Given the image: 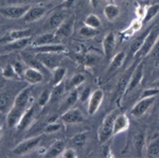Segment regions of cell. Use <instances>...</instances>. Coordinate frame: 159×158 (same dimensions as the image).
Returning <instances> with one entry per match:
<instances>
[{
	"mask_svg": "<svg viewBox=\"0 0 159 158\" xmlns=\"http://www.w3.org/2000/svg\"><path fill=\"white\" fill-rule=\"evenodd\" d=\"M119 114L118 109H114L111 113H109L105 117V119L102 122V125L99 127L98 129V139L100 143H105L111 138L112 135V129H114V122L116 117Z\"/></svg>",
	"mask_w": 159,
	"mask_h": 158,
	"instance_id": "cell-1",
	"label": "cell"
},
{
	"mask_svg": "<svg viewBox=\"0 0 159 158\" xmlns=\"http://www.w3.org/2000/svg\"><path fill=\"white\" fill-rule=\"evenodd\" d=\"M158 37H159V28L156 27V25H153V27L151 28L150 32L148 33L147 37L144 38V42H143V44L141 46L139 51H138L137 54L135 55V57L143 58L145 56H148V54H150V52L152 51L155 43L157 42Z\"/></svg>",
	"mask_w": 159,
	"mask_h": 158,
	"instance_id": "cell-2",
	"label": "cell"
},
{
	"mask_svg": "<svg viewBox=\"0 0 159 158\" xmlns=\"http://www.w3.org/2000/svg\"><path fill=\"white\" fill-rule=\"evenodd\" d=\"M61 54L63 53H37L36 58L46 69L52 71L60 66V63L63 60Z\"/></svg>",
	"mask_w": 159,
	"mask_h": 158,
	"instance_id": "cell-3",
	"label": "cell"
},
{
	"mask_svg": "<svg viewBox=\"0 0 159 158\" xmlns=\"http://www.w3.org/2000/svg\"><path fill=\"white\" fill-rule=\"evenodd\" d=\"M30 6H10L3 7L0 9V14L9 19H19L25 16V14L29 10Z\"/></svg>",
	"mask_w": 159,
	"mask_h": 158,
	"instance_id": "cell-4",
	"label": "cell"
},
{
	"mask_svg": "<svg viewBox=\"0 0 159 158\" xmlns=\"http://www.w3.org/2000/svg\"><path fill=\"white\" fill-rule=\"evenodd\" d=\"M143 74H144V65L142 63H139L137 67L134 69V71H133L132 75H130L127 87L125 89L124 96L129 95V93H132L133 90H135L140 85L141 81L143 79Z\"/></svg>",
	"mask_w": 159,
	"mask_h": 158,
	"instance_id": "cell-5",
	"label": "cell"
},
{
	"mask_svg": "<svg viewBox=\"0 0 159 158\" xmlns=\"http://www.w3.org/2000/svg\"><path fill=\"white\" fill-rule=\"evenodd\" d=\"M156 97H151V98H141L139 101L134 105V107L130 111V115L135 118H141L147 111L150 109L155 103Z\"/></svg>",
	"mask_w": 159,
	"mask_h": 158,
	"instance_id": "cell-6",
	"label": "cell"
},
{
	"mask_svg": "<svg viewBox=\"0 0 159 158\" xmlns=\"http://www.w3.org/2000/svg\"><path fill=\"white\" fill-rule=\"evenodd\" d=\"M40 140H42V137L40 136H36V137H33V138L25 139L24 141L20 142V143L17 144V146L13 149V153H14L15 155L27 154V153L31 152L32 150H34L35 147L39 144Z\"/></svg>",
	"mask_w": 159,
	"mask_h": 158,
	"instance_id": "cell-7",
	"label": "cell"
},
{
	"mask_svg": "<svg viewBox=\"0 0 159 158\" xmlns=\"http://www.w3.org/2000/svg\"><path fill=\"white\" fill-rule=\"evenodd\" d=\"M103 100H104V91L102 89H96V90L92 91L88 99V106H87V111H88V114L90 116H93L99 111Z\"/></svg>",
	"mask_w": 159,
	"mask_h": 158,
	"instance_id": "cell-8",
	"label": "cell"
},
{
	"mask_svg": "<svg viewBox=\"0 0 159 158\" xmlns=\"http://www.w3.org/2000/svg\"><path fill=\"white\" fill-rule=\"evenodd\" d=\"M61 120L65 124H79L84 121V115L79 108H69L61 115Z\"/></svg>",
	"mask_w": 159,
	"mask_h": 158,
	"instance_id": "cell-9",
	"label": "cell"
},
{
	"mask_svg": "<svg viewBox=\"0 0 159 158\" xmlns=\"http://www.w3.org/2000/svg\"><path fill=\"white\" fill-rule=\"evenodd\" d=\"M32 36V30L31 29H21V30H13L6 36L0 38V44L7 45L11 42L17 39H22V38H27Z\"/></svg>",
	"mask_w": 159,
	"mask_h": 158,
	"instance_id": "cell-10",
	"label": "cell"
},
{
	"mask_svg": "<svg viewBox=\"0 0 159 158\" xmlns=\"http://www.w3.org/2000/svg\"><path fill=\"white\" fill-rule=\"evenodd\" d=\"M46 12H47V9L45 7H40V6L30 7L22 18H24V21L25 24H31V22H34L42 18L43 15L46 14Z\"/></svg>",
	"mask_w": 159,
	"mask_h": 158,
	"instance_id": "cell-11",
	"label": "cell"
},
{
	"mask_svg": "<svg viewBox=\"0 0 159 158\" xmlns=\"http://www.w3.org/2000/svg\"><path fill=\"white\" fill-rule=\"evenodd\" d=\"M22 78L27 81L31 85H35V84L42 83L43 80V71L36 69L34 67H28L24 71V75Z\"/></svg>",
	"mask_w": 159,
	"mask_h": 158,
	"instance_id": "cell-12",
	"label": "cell"
},
{
	"mask_svg": "<svg viewBox=\"0 0 159 158\" xmlns=\"http://www.w3.org/2000/svg\"><path fill=\"white\" fill-rule=\"evenodd\" d=\"M34 114H35V107L33 105L29 106V107L25 108V111L22 114L21 118L17 124V129L18 131H24V129H28L30 126V124L32 123L33 118H34Z\"/></svg>",
	"mask_w": 159,
	"mask_h": 158,
	"instance_id": "cell-13",
	"label": "cell"
},
{
	"mask_svg": "<svg viewBox=\"0 0 159 158\" xmlns=\"http://www.w3.org/2000/svg\"><path fill=\"white\" fill-rule=\"evenodd\" d=\"M129 127V119L125 114H118V116L115 119L114 122V129L112 135H118L122 132L127 131Z\"/></svg>",
	"mask_w": 159,
	"mask_h": 158,
	"instance_id": "cell-14",
	"label": "cell"
},
{
	"mask_svg": "<svg viewBox=\"0 0 159 158\" xmlns=\"http://www.w3.org/2000/svg\"><path fill=\"white\" fill-rule=\"evenodd\" d=\"M152 28V27H151ZM151 28H148V29H147L145 31H143L142 33H140L138 36H136L134 38V40H133L132 43H130L129 45V60L132 57H135V55L137 54V52L139 51V49L141 48V46H142L143 42H144V38L147 37L148 33L150 32Z\"/></svg>",
	"mask_w": 159,
	"mask_h": 158,
	"instance_id": "cell-15",
	"label": "cell"
},
{
	"mask_svg": "<svg viewBox=\"0 0 159 158\" xmlns=\"http://www.w3.org/2000/svg\"><path fill=\"white\" fill-rule=\"evenodd\" d=\"M30 98H31V87L28 86V87L22 89L18 95L16 96L13 105L25 111V108L28 107V103H29V101H30Z\"/></svg>",
	"mask_w": 159,
	"mask_h": 158,
	"instance_id": "cell-16",
	"label": "cell"
},
{
	"mask_svg": "<svg viewBox=\"0 0 159 158\" xmlns=\"http://www.w3.org/2000/svg\"><path fill=\"white\" fill-rule=\"evenodd\" d=\"M125 57H126V53H125L124 51H119L117 54H115L114 57H112L111 61H110L108 68H107L106 74L110 75V74H112V73L116 72V71L122 66V64L124 63Z\"/></svg>",
	"mask_w": 159,
	"mask_h": 158,
	"instance_id": "cell-17",
	"label": "cell"
},
{
	"mask_svg": "<svg viewBox=\"0 0 159 158\" xmlns=\"http://www.w3.org/2000/svg\"><path fill=\"white\" fill-rule=\"evenodd\" d=\"M24 111H25L24 109L17 107V106H15V105H12V107L10 108L9 113H7V125H9V127L13 129V127L17 126V124H18Z\"/></svg>",
	"mask_w": 159,
	"mask_h": 158,
	"instance_id": "cell-18",
	"label": "cell"
},
{
	"mask_svg": "<svg viewBox=\"0 0 159 158\" xmlns=\"http://www.w3.org/2000/svg\"><path fill=\"white\" fill-rule=\"evenodd\" d=\"M64 20H65V16H64L63 13H54L47 19L45 25H43V29L47 30L48 32L51 31V30H56L63 24Z\"/></svg>",
	"mask_w": 159,
	"mask_h": 158,
	"instance_id": "cell-19",
	"label": "cell"
},
{
	"mask_svg": "<svg viewBox=\"0 0 159 158\" xmlns=\"http://www.w3.org/2000/svg\"><path fill=\"white\" fill-rule=\"evenodd\" d=\"M116 46V34L114 32H109L103 38L102 42V47H103V52L106 56H109L111 52L115 49Z\"/></svg>",
	"mask_w": 159,
	"mask_h": 158,
	"instance_id": "cell-20",
	"label": "cell"
},
{
	"mask_svg": "<svg viewBox=\"0 0 159 158\" xmlns=\"http://www.w3.org/2000/svg\"><path fill=\"white\" fill-rule=\"evenodd\" d=\"M34 49L37 53H63L64 54V53L67 52V48L61 44L39 46V47H35Z\"/></svg>",
	"mask_w": 159,
	"mask_h": 158,
	"instance_id": "cell-21",
	"label": "cell"
},
{
	"mask_svg": "<svg viewBox=\"0 0 159 158\" xmlns=\"http://www.w3.org/2000/svg\"><path fill=\"white\" fill-rule=\"evenodd\" d=\"M66 149V144L63 140H56L53 144H51V147L47 150L45 156L54 158V157H60L61 153L64 152V150Z\"/></svg>",
	"mask_w": 159,
	"mask_h": 158,
	"instance_id": "cell-22",
	"label": "cell"
},
{
	"mask_svg": "<svg viewBox=\"0 0 159 158\" xmlns=\"http://www.w3.org/2000/svg\"><path fill=\"white\" fill-rule=\"evenodd\" d=\"M55 37H57L55 33L46 32V33H43V34L39 35L38 37L35 38V40L32 43V47L35 48V47H39V46H46V45L53 44Z\"/></svg>",
	"mask_w": 159,
	"mask_h": 158,
	"instance_id": "cell-23",
	"label": "cell"
},
{
	"mask_svg": "<svg viewBox=\"0 0 159 158\" xmlns=\"http://www.w3.org/2000/svg\"><path fill=\"white\" fill-rule=\"evenodd\" d=\"M73 24L74 20L73 18H70L68 20H64V22L61 24L60 27L56 29V36L57 37H67L72 33V29H73Z\"/></svg>",
	"mask_w": 159,
	"mask_h": 158,
	"instance_id": "cell-24",
	"label": "cell"
},
{
	"mask_svg": "<svg viewBox=\"0 0 159 158\" xmlns=\"http://www.w3.org/2000/svg\"><path fill=\"white\" fill-rule=\"evenodd\" d=\"M147 157L158 158L159 157V136H154L147 146Z\"/></svg>",
	"mask_w": 159,
	"mask_h": 158,
	"instance_id": "cell-25",
	"label": "cell"
},
{
	"mask_svg": "<svg viewBox=\"0 0 159 158\" xmlns=\"http://www.w3.org/2000/svg\"><path fill=\"white\" fill-rule=\"evenodd\" d=\"M79 97H80V93H79L78 89L74 88L72 91H70V93L67 96V98L63 101V103L61 104L60 108L61 109H66V111L69 108H71L74 104L76 103V101L79 100Z\"/></svg>",
	"mask_w": 159,
	"mask_h": 158,
	"instance_id": "cell-26",
	"label": "cell"
},
{
	"mask_svg": "<svg viewBox=\"0 0 159 158\" xmlns=\"http://www.w3.org/2000/svg\"><path fill=\"white\" fill-rule=\"evenodd\" d=\"M133 71H134V68L133 67L129 68V69L122 75V78L120 79L119 83H118V85H117V93L119 96L124 95L125 89H126V87H127V84H129V78H130V75H132Z\"/></svg>",
	"mask_w": 159,
	"mask_h": 158,
	"instance_id": "cell-27",
	"label": "cell"
},
{
	"mask_svg": "<svg viewBox=\"0 0 159 158\" xmlns=\"http://www.w3.org/2000/svg\"><path fill=\"white\" fill-rule=\"evenodd\" d=\"M103 13H104V15L107 20L114 21V20L120 15V7L114 3H108L104 7Z\"/></svg>",
	"mask_w": 159,
	"mask_h": 158,
	"instance_id": "cell-28",
	"label": "cell"
},
{
	"mask_svg": "<svg viewBox=\"0 0 159 158\" xmlns=\"http://www.w3.org/2000/svg\"><path fill=\"white\" fill-rule=\"evenodd\" d=\"M66 73H67V70L64 67H60V66H58L55 69H53L52 78H51V84H52V86H55V85H57V84L63 82Z\"/></svg>",
	"mask_w": 159,
	"mask_h": 158,
	"instance_id": "cell-29",
	"label": "cell"
},
{
	"mask_svg": "<svg viewBox=\"0 0 159 158\" xmlns=\"http://www.w3.org/2000/svg\"><path fill=\"white\" fill-rule=\"evenodd\" d=\"M30 39H31V37L17 39V40H14V42L9 43V44L4 45V46H6V49L7 50H22L30 44Z\"/></svg>",
	"mask_w": 159,
	"mask_h": 158,
	"instance_id": "cell-30",
	"label": "cell"
},
{
	"mask_svg": "<svg viewBox=\"0 0 159 158\" xmlns=\"http://www.w3.org/2000/svg\"><path fill=\"white\" fill-rule=\"evenodd\" d=\"M159 13V4H153V6L148 7L145 9L144 15L142 17V24H148L151 20L154 19V17Z\"/></svg>",
	"mask_w": 159,
	"mask_h": 158,
	"instance_id": "cell-31",
	"label": "cell"
},
{
	"mask_svg": "<svg viewBox=\"0 0 159 158\" xmlns=\"http://www.w3.org/2000/svg\"><path fill=\"white\" fill-rule=\"evenodd\" d=\"M12 102V96L7 91L0 93V113H6Z\"/></svg>",
	"mask_w": 159,
	"mask_h": 158,
	"instance_id": "cell-32",
	"label": "cell"
},
{
	"mask_svg": "<svg viewBox=\"0 0 159 158\" xmlns=\"http://www.w3.org/2000/svg\"><path fill=\"white\" fill-rule=\"evenodd\" d=\"M84 24H85V25H88V27L99 29L101 27V20H100V18L96 14H89L86 16L85 20H84Z\"/></svg>",
	"mask_w": 159,
	"mask_h": 158,
	"instance_id": "cell-33",
	"label": "cell"
},
{
	"mask_svg": "<svg viewBox=\"0 0 159 158\" xmlns=\"http://www.w3.org/2000/svg\"><path fill=\"white\" fill-rule=\"evenodd\" d=\"M87 141V133H79L71 138V143L73 144L75 147H82L85 146Z\"/></svg>",
	"mask_w": 159,
	"mask_h": 158,
	"instance_id": "cell-34",
	"label": "cell"
},
{
	"mask_svg": "<svg viewBox=\"0 0 159 158\" xmlns=\"http://www.w3.org/2000/svg\"><path fill=\"white\" fill-rule=\"evenodd\" d=\"M1 74H2L3 78L9 79V80H13V79H16L17 76H18L12 64H7V65H6L3 68H2V69H1Z\"/></svg>",
	"mask_w": 159,
	"mask_h": 158,
	"instance_id": "cell-35",
	"label": "cell"
},
{
	"mask_svg": "<svg viewBox=\"0 0 159 158\" xmlns=\"http://www.w3.org/2000/svg\"><path fill=\"white\" fill-rule=\"evenodd\" d=\"M80 35L82 37H85V38H92L94 37L97 34L99 33L98 29H94V28L88 27V25H84L80 29Z\"/></svg>",
	"mask_w": 159,
	"mask_h": 158,
	"instance_id": "cell-36",
	"label": "cell"
},
{
	"mask_svg": "<svg viewBox=\"0 0 159 158\" xmlns=\"http://www.w3.org/2000/svg\"><path fill=\"white\" fill-rule=\"evenodd\" d=\"M64 90H65V85H64L63 82L57 84V85H55V86H53V89L51 90L50 101H55L56 99L61 98V96L64 93Z\"/></svg>",
	"mask_w": 159,
	"mask_h": 158,
	"instance_id": "cell-37",
	"label": "cell"
},
{
	"mask_svg": "<svg viewBox=\"0 0 159 158\" xmlns=\"http://www.w3.org/2000/svg\"><path fill=\"white\" fill-rule=\"evenodd\" d=\"M144 142H145V138L143 133H138L134 137V147L138 153L142 151L143 147H144Z\"/></svg>",
	"mask_w": 159,
	"mask_h": 158,
	"instance_id": "cell-38",
	"label": "cell"
},
{
	"mask_svg": "<svg viewBox=\"0 0 159 158\" xmlns=\"http://www.w3.org/2000/svg\"><path fill=\"white\" fill-rule=\"evenodd\" d=\"M86 78L84 74H82V73H75L72 78L70 79V81H69V83H70V87L71 88H78L80 85H82L84 82H85Z\"/></svg>",
	"mask_w": 159,
	"mask_h": 158,
	"instance_id": "cell-39",
	"label": "cell"
},
{
	"mask_svg": "<svg viewBox=\"0 0 159 158\" xmlns=\"http://www.w3.org/2000/svg\"><path fill=\"white\" fill-rule=\"evenodd\" d=\"M50 98H51V91L49 89H45L42 93H40L39 98H38V105L39 107H45L50 101Z\"/></svg>",
	"mask_w": 159,
	"mask_h": 158,
	"instance_id": "cell-40",
	"label": "cell"
},
{
	"mask_svg": "<svg viewBox=\"0 0 159 158\" xmlns=\"http://www.w3.org/2000/svg\"><path fill=\"white\" fill-rule=\"evenodd\" d=\"M61 129V124L60 123V122L51 121L47 124V125H46L45 129H43V133L52 134V133H55V132L60 131Z\"/></svg>",
	"mask_w": 159,
	"mask_h": 158,
	"instance_id": "cell-41",
	"label": "cell"
},
{
	"mask_svg": "<svg viewBox=\"0 0 159 158\" xmlns=\"http://www.w3.org/2000/svg\"><path fill=\"white\" fill-rule=\"evenodd\" d=\"M158 95H159V88L152 86V87L147 88L142 91L141 98H151V97H156Z\"/></svg>",
	"mask_w": 159,
	"mask_h": 158,
	"instance_id": "cell-42",
	"label": "cell"
},
{
	"mask_svg": "<svg viewBox=\"0 0 159 158\" xmlns=\"http://www.w3.org/2000/svg\"><path fill=\"white\" fill-rule=\"evenodd\" d=\"M148 56L152 57L154 61H155L156 63H159V37L157 39V42L155 43V45H154L152 51L150 52V54H148Z\"/></svg>",
	"mask_w": 159,
	"mask_h": 158,
	"instance_id": "cell-43",
	"label": "cell"
},
{
	"mask_svg": "<svg viewBox=\"0 0 159 158\" xmlns=\"http://www.w3.org/2000/svg\"><path fill=\"white\" fill-rule=\"evenodd\" d=\"M61 157H64V158H76V157H78V154H76L75 149L69 147V149L64 150V152L61 153Z\"/></svg>",
	"mask_w": 159,
	"mask_h": 158,
	"instance_id": "cell-44",
	"label": "cell"
},
{
	"mask_svg": "<svg viewBox=\"0 0 159 158\" xmlns=\"http://www.w3.org/2000/svg\"><path fill=\"white\" fill-rule=\"evenodd\" d=\"M12 65H13V67H14L15 71H16L17 75H18V76H22V75H24V71L25 70H24V66H22L21 63L15 62V63H13Z\"/></svg>",
	"mask_w": 159,
	"mask_h": 158,
	"instance_id": "cell-45",
	"label": "cell"
},
{
	"mask_svg": "<svg viewBox=\"0 0 159 158\" xmlns=\"http://www.w3.org/2000/svg\"><path fill=\"white\" fill-rule=\"evenodd\" d=\"M90 95H91L90 88H89V87H86V88L83 90L82 95H81V101H82V102H85L86 100H88L89 97H90Z\"/></svg>",
	"mask_w": 159,
	"mask_h": 158,
	"instance_id": "cell-46",
	"label": "cell"
},
{
	"mask_svg": "<svg viewBox=\"0 0 159 158\" xmlns=\"http://www.w3.org/2000/svg\"><path fill=\"white\" fill-rule=\"evenodd\" d=\"M89 2H90L91 7L93 9H97L100 6V3H101V0H89Z\"/></svg>",
	"mask_w": 159,
	"mask_h": 158,
	"instance_id": "cell-47",
	"label": "cell"
},
{
	"mask_svg": "<svg viewBox=\"0 0 159 158\" xmlns=\"http://www.w3.org/2000/svg\"><path fill=\"white\" fill-rule=\"evenodd\" d=\"M153 86H154V87H157V88H159V79H158L157 81H155V82H154Z\"/></svg>",
	"mask_w": 159,
	"mask_h": 158,
	"instance_id": "cell-48",
	"label": "cell"
},
{
	"mask_svg": "<svg viewBox=\"0 0 159 158\" xmlns=\"http://www.w3.org/2000/svg\"><path fill=\"white\" fill-rule=\"evenodd\" d=\"M107 2H108V3H114V1L115 0H106Z\"/></svg>",
	"mask_w": 159,
	"mask_h": 158,
	"instance_id": "cell-49",
	"label": "cell"
},
{
	"mask_svg": "<svg viewBox=\"0 0 159 158\" xmlns=\"http://www.w3.org/2000/svg\"><path fill=\"white\" fill-rule=\"evenodd\" d=\"M1 134H2V127L0 125V138H1Z\"/></svg>",
	"mask_w": 159,
	"mask_h": 158,
	"instance_id": "cell-50",
	"label": "cell"
},
{
	"mask_svg": "<svg viewBox=\"0 0 159 158\" xmlns=\"http://www.w3.org/2000/svg\"><path fill=\"white\" fill-rule=\"evenodd\" d=\"M0 69H1V66H0Z\"/></svg>",
	"mask_w": 159,
	"mask_h": 158,
	"instance_id": "cell-51",
	"label": "cell"
}]
</instances>
